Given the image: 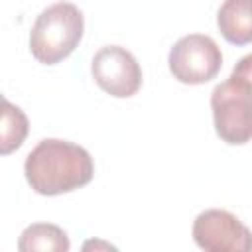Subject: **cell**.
<instances>
[{
  "mask_svg": "<svg viewBox=\"0 0 252 252\" xmlns=\"http://www.w3.org/2000/svg\"><path fill=\"white\" fill-rule=\"evenodd\" d=\"M91 73L96 85L116 98H128L142 87V69L136 57L120 45L100 47L91 63Z\"/></svg>",
  "mask_w": 252,
  "mask_h": 252,
  "instance_id": "cell-5",
  "label": "cell"
},
{
  "mask_svg": "<svg viewBox=\"0 0 252 252\" xmlns=\"http://www.w3.org/2000/svg\"><path fill=\"white\" fill-rule=\"evenodd\" d=\"M169 71L185 85H203L215 79L222 67L220 47L203 33H189L169 49Z\"/></svg>",
  "mask_w": 252,
  "mask_h": 252,
  "instance_id": "cell-4",
  "label": "cell"
},
{
  "mask_svg": "<svg viewBox=\"0 0 252 252\" xmlns=\"http://www.w3.org/2000/svg\"><path fill=\"white\" fill-rule=\"evenodd\" d=\"M4 114H2V142L0 152L6 156L18 150L28 136V118L22 108L14 106L8 98H4Z\"/></svg>",
  "mask_w": 252,
  "mask_h": 252,
  "instance_id": "cell-9",
  "label": "cell"
},
{
  "mask_svg": "<svg viewBox=\"0 0 252 252\" xmlns=\"http://www.w3.org/2000/svg\"><path fill=\"white\" fill-rule=\"evenodd\" d=\"M230 77H234V79L242 81L244 85H248V87L252 89V53L244 55V57L234 65V69H232Z\"/></svg>",
  "mask_w": 252,
  "mask_h": 252,
  "instance_id": "cell-10",
  "label": "cell"
},
{
  "mask_svg": "<svg viewBox=\"0 0 252 252\" xmlns=\"http://www.w3.org/2000/svg\"><path fill=\"white\" fill-rule=\"evenodd\" d=\"M217 26L228 43H252V0H224L217 14Z\"/></svg>",
  "mask_w": 252,
  "mask_h": 252,
  "instance_id": "cell-7",
  "label": "cell"
},
{
  "mask_svg": "<svg viewBox=\"0 0 252 252\" xmlns=\"http://www.w3.org/2000/svg\"><path fill=\"white\" fill-rule=\"evenodd\" d=\"M24 173L35 193L53 197L87 185L94 165L85 148L67 140L45 138L28 154Z\"/></svg>",
  "mask_w": 252,
  "mask_h": 252,
  "instance_id": "cell-1",
  "label": "cell"
},
{
  "mask_svg": "<svg viewBox=\"0 0 252 252\" xmlns=\"http://www.w3.org/2000/svg\"><path fill=\"white\" fill-rule=\"evenodd\" d=\"M215 130L230 146H242L252 140V89L242 81L228 77L217 85L211 94Z\"/></svg>",
  "mask_w": 252,
  "mask_h": 252,
  "instance_id": "cell-3",
  "label": "cell"
},
{
  "mask_svg": "<svg viewBox=\"0 0 252 252\" xmlns=\"http://www.w3.org/2000/svg\"><path fill=\"white\" fill-rule=\"evenodd\" d=\"M69 238L63 228L51 222H35L30 224L18 240V250L22 252H67L69 250Z\"/></svg>",
  "mask_w": 252,
  "mask_h": 252,
  "instance_id": "cell-8",
  "label": "cell"
},
{
  "mask_svg": "<svg viewBox=\"0 0 252 252\" xmlns=\"http://www.w3.org/2000/svg\"><path fill=\"white\" fill-rule=\"evenodd\" d=\"M85 30L81 10L71 2L45 8L30 32V51L43 65H55L69 57L79 45Z\"/></svg>",
  "mask_w": 252,
  "mask_h": 252,
  "instance_id": "cell-2",
  "label": "cell"
},
{
  "mask_svg": "<svg viewBox=\"0 0 252 252\" xmlns=\"http://www.w3.org/2000/svg\"><path fill=\"white\" fill-rule=\"evenodd\" d=\"M193 240L207 252H250L252 230L232 213L209 209L197 215L193 222Z\"/></svg>",
  "mask_w": 252,
  "mask_h": 252,
  "instance_id": "cell-6",
  "label": "cell"
}]
</instances>
